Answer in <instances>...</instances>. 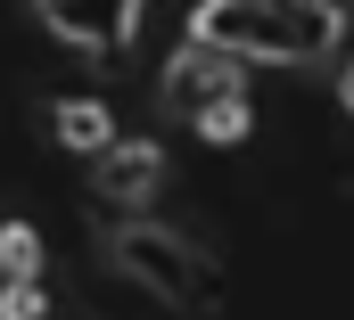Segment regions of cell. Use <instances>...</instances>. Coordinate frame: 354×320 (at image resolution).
<instances>
[{"instance_id": "cell-1", "label": "cell", "mask_w": 354, "mask_h": 320, "mask_svg": "<svg viewBox=\"0 0 354 320\" xmlns=\"http://www.w3.org/2000/svg\"><path fill=\"white\" fill-rule=\"evenodd\" d=\"M165 99H174L181 115L206 132V140H239L248 132V99H239V66L223 58V50H181L174 74H165Z\"/></svg>"}, {"instance_id": "cell-2", "label": "cell", "mask_w": 354, "mask_h": 320, "mask_svg": "<svg viewBox=\"0 0 354 320\" xmlns=\"http://www.w3.org/2000/svg\"><path fill=\"white\" fill-rule=\"evenodd\" d=\"M115 263H124L140 288H157L165 304H189V312H206V304H214V271H206L174 230H149V222L115 230Z\"/></svg>"}, {"instance_id": "cell-3", "label": "cell", "mask_w": 354, "mask_h": 320, "mask_svg": "<svg viewBox=\"0 0 354 320\" xmlns=\"http://www.w3.org/2000/svg\"><path fill=\"white\" fill-rule=\"evenodd\" d=\"M132 8H140V0H33V17H41L50 33H66L75 50H115V41L132 33Z\"/></svg>"}, {"instance_id": "cell-4", "label": "cell", "mask_w": 354, "mask_h": 320, "mask_svg": "<svg viewBox=\"0 0 354 320\" xmlns=\"http://www.w3.org/2000/svg\"><path fill=\"white\" fill-rule=\"evenodd\" d=\"M157 181H165V157H157L149 140H115V148L99 157V197H107V206H140Z\"/></svg>"}, {"instance_id": "cell-5", "label": "cell", "mask_w": 354, "mask_h": 320, "mask_svg": "<svg viewBox=\"0 0 354 320\" xmlns=\"http://www.w3.org/2000/svg\"><path fill=\"white\" fill-rule=\"evenodd\" d=\"M50 132H58L66 148H83V157H107V148H115V115H107L99 99H58V107H50Z\"/></svg>"}, {"instance_id": "cell-6", "label": "cell", "mask_w": 354, "mask_h": 320, "mask_svg": "<svg viewBox=\"0 0 354 320\" xmlns=\"http://www.w3.org/2000/svg\"><path fill=\"white\" fill-rule=\"evenodd\" d=\"M0 279H41V239H33V222H17L8 206H0Z\"/></svg>"}, {"instance_id": "cell-7", "label": "cell", "mask_w": 354, "mask_h": 320, "mask_svg": "<svg viewBox=\"0 0 354 320\" xmlns=\"http://www.w3.org/2000/svg\"><path fill=\"white\" fill-rule=\"evenodd\" d=\"M0 320H50L41 279H0Z\"/></svg>"}]
</instances>
